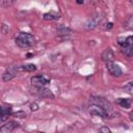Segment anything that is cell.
Here are the masks:
<instances>
[{"instance_id": "obj_3", "label": "cell", "mask_w": 133, "mask_h": 133, "mask_svg": "<svg viewBox=\"0 0 133 133\" xmlns=\"http://www.w3.org/2000/svg\"><path fill=\"white\" fill-rule=\"evenodd\" d=\"M90 103L92 105H96V106H99L101 107L102 109L105 110V112L107 113L108 116H110L112 113H113V109H112V106L111 104L105 99V98H102V97H91L90 98Z\"/></svg>"}, {"instance_id": "obj_16", "label": "cell", "mask_w": 133, "mask_h": 133, "mask_svg": "<svg viewBox=\"0 0 133 133\" xmlns=\"http://www.w3.org/2000/svg\"><path fill=\"white\" fill-rule=\"evenodd\" d=\"M124 90L126 91V92H128V94H132L133 92V84H132V82H128L125 86H124Z\"/></svg>"}, {"instance_id": "obj_15", "label": "cell", "mask_w": 133, "mask_h": 133, "mask_svg": "<svg viewBox=\"0 0 133 133\" xmlns=\"http://www.w3.org/2000/svg\"><path fill=\"white\" fill-rule=\"evenodd\" d=\"M56 31H57V33L59 35H70L72 33V30L70 28L63 26L62 24H60V25H58L56 27Z\"/></svg>"}, {"instance_id": "obj_4", "label": "cell", "mask_w": 133, "mask_h": 133, "mask_svg": "<svg viewBox=\"0 0 133 133\" xmlns=\"http://www.w3.org/2000/svg\"><path fill=\"white\" fill-rule=\"evenodd\" d=\"M30 82L34 87H45L50 83V79L44 75H36L30 79Z\"/></svg>"}, {"instance_id": "obj_8", "label": "cell", "mask_w": 133, "mask_h": 133, "mask_svg": "<svg viewBox=\"0 0 133 133\" xmlns=\"http://www.w3.org/2000/svg\"><path fill=\"white\" fill-rule=\"evenodd\" d=\"M11 114H12L11 107H3V106H0V124L8 121V117L11 116Z\"/></svg>"}, {"instance_id": "obj_17", "label": "cell", "mask_w": 133, "mask_h": 133, "mask_svg": "<svg viewBox=\"0 0 133 133\" xmlns=\"http://www.w3.org/2000/svg\"><path fill=\"white\" fill-rule=\"evenodd\" d=\"M132 24H133V19H132V17H129V19L125 22V28H126V29L131 30V29L133 28Z\"/></svg>"}, {"instance_id": "obj_5", "label": "cell", "mask_w": 133, "mask_h": 133, "mask_svg": "<svg viewBox=\"0 0 133 133\" xmlns=\"http://www.w3.org/2000/svg\"><path fill=\"white\" fill-rule=\"evenodd\" d=\"M18 66V65H17ZM16 65H9L8 68H6L5 72L3 73L2 75V80L4 82H8L10 80H12L16 76H17V73H18V68Z\"/></svg>"}, {"instance_id": "obj_2", "label": "cell", "mask_w": 133, "mask_h": 133, "mask_svg": "<svg viewBox=\"0 0 133 133\" xmlns=\"http://www.w3.org/2000/svg\"><path fill=\"white\" fill-rule=\"evenodd\" d=\"M118 45L122 47L123 53L127 55L128 57L133 56V36L129 35L127 37H118L117 38Z\"/></svg>"}, {"instance_id": "obj_22", "label": "cell", "mask_w": 133, "mask_h": 133, "mask_svg": "<svg viewBox=\"0 0 133 133\" xmlns=\"http://www.w3.org/2000/svg\"><path fill=\"white\" fill-rule=\"evenodd\" d=\"M1 30H2V33H7L8 32V30H9V28H8V26L6 25V24H2V26H1Z\"/></svg>"}, {"instance_id": "obj_23", "label": "cell", "mask_w": 133, "mask_h": 133, "mask_svg": "<svg viewBox=\"0 0 133 133\" xmlns=\"http://www.w3.org/2000/svg\"><path fill=\"white\" fill-rule=\"evenodd\" d=\"M112 27H113V23L109 22V23H107V24H106V28H107V29H111Z\"/></svg>"}, {"instance_id": "obj_6", "label": "cell", "mask_w": 133, "mask_h": 133, "mask_svg": "<svg viewBox=\"0 0 133 133\" xmlns=\"http://www.w3.org/2000/svg\"><path fill=\"white\" fill-rule=\"evenodd\" d=\"M107 70H108L109 74L114 76V77H119L123 74V71H122L121 66L118 64L114 63V62H108L107 63Z\"/></svg>"}, {"instance_id": "obj_25", "label": "cell", "mask_w": 133, "mask_h": 133, "mask_svg": "<svg viewBox=\"0 0 133 133\" xmlns=\"http://www.w3.org/2000/svg\"><path fill=\"white\" fill-rule=\"evenodd\" d=\"M77 3H78V4H83V3H84V1H80V0H78V1H77Z\"/></svg>"}, {"instance_id": "obj_24", "label": "cell", "mask_w": 133, "mask_h": 133, "mask_svg": "<svg viewBox=\"0 0 133 133\" xmlns=\"http://www.w3.org/2000/svg\"><path fill=\"white\" fill-rule=\"evenodd\" d=\"M26 56L29 58V57H32V56H33V54H32V53H27V55H26Z\"/></svg>"}, {"instance_id": "obj_13", "label": "cell", "mask_w": 133, "mask_h": 133, "mask_svg": "<svg viewBox=\"0 0 133 133\" xmlns=\"http://www.w3.org/2000/svg\"><path fill=\"white\" fill-rule=\"evenodd\" d=\"M18 72H33L36 70V65L33 63H25L18 65Z\"/></svg>"}, {"instance_id": "obj_10", "label": "cell", "mask_w": 133, "mask_h": 133, "mask_svg": "<svg viewBox=\"0 0 133 133\" xmlns=\"http://www.w3.org/2000/svg\"><path fill=\"white\" fill-rule=\"evenodd\" d=\"M101 57H102V60L105 61L106 63L113 62V60H114V53H113V51L110 48H107V49H105L103 51Z\"/></svg>"}, {"instance_id": "obj_18", "label": "cell", "mask_w": 133, "mask_h": 133, "mask_svg": "<svg viewBox=\"0 0 133 133\" xmlns=\"http://www.w3.org/2000/svg\"><path fill=\"white\" fill-rule=\"evenodd\" d=\"M96 26H97V23H96L94 20H89V21L85 24V28H87V29H94Z\"/></svg>"}, {"instance_id": "obj_21", "label": "cell", "mask_w": 133, "mask_h": 133, "mask_svg": "<svg viewBox=\"0 0 133 133\" xmlns=\"http://www.w3.org/2000/svg\"><path fill=\"white\" fill-rule=\"evenodd\" d=\"M100 133H112V132L108 127H101L100 128Z\"/></svg>"}, {"instance_id": "obj_11", "label": "cell", "mask_w": 133, "mask_h": 133, "mask_svg": "<svg viewBox=\"0 0 133 133\" xmlns=\"http://www.w3.org/2000/svg\"><path fill=\"white\" fill-rule=\"evenodd\" d=\"M90 114L91 115H96V116H101V117H108V115H107V113L105 112V110L104 109H102L101 107H99V106H96V105H92V107H91V109H90Z\"/></svg>"}, {"instance_id": "obj_14", "label": "cell", "mask_w": 133, "mask_h": 133, "mask_svg": "<svg viewBox=\"0 0 133 133\" xmlns=\"http://www.w3.org/2000/svg\"><path fill=\"white\" fill-rule=\"evenodd\" d=\"M116 103L123 108H130L132 105V99H130V98H117Z\"/></svg>"}, {"instance_id": "obj_12", "label": "cell", "mask_w": 133, "mask_h": 133, "mask_svg": "<svg viewBox=\"0 0 133 133\" xmlns=\"http://www.w3.org/2000/svg\"><path fill=\"white\" fill-rule=\"evenodd\" d=\"M44 20L46 21H55V20H58L60 18V14L58 11H54V10H51L49 12H46L44 14L43 16Z\"/></svg>"}, {"instance_id": "obj_19", "label": "cell", "mask_w": 133, "mask_h": 133, "mask_svg": "<svg viewBox=\"0 0 133 133\" xmlns=\"http://www.w3.org/2000/svg\"><path fill=\"white\" fill-rule=\"evenodd\" d=\"M29 108H30L31 111H37L38 108H39V106H38V104H37L36 102H32V103L29 105Z\"/></svg>"}, {"instance_id": "obj_7", "label": "cell", "mask_w": 133, "mask_h": 133, "mask_svg": "<svg viewBox=\"0 0 133 133\" xmlns=\"http://www.w3.org/2000/svg\"><path fill=\"white\" fill-rule=\"evenodd\" d=\"M19 127V123L16 121H9L0 127V133H11L16 128Z\"/></svg>"}, {"instance_id": "obj_1", "label": "cell", "mask_w": 133, "mask_h": 133, "mask_svg": "<svg viewBox=\"0 0 133 133\" xmlns=\"http://www.w3.org/2000/svg\"><path fill=\"white\" fill-rule=\"evenodd\" d=\"M16 45L21 49H28L35 45V37L28 32H20L15 39Z\"/></svg>"}, {"instance_id": "obj_9", "label": "cell", "mask_w": 133, "mask_h": 133, "mask_svg": "<svg viewBox=\"0 0 133 133\" xmlns=\"http://www.w3.org/2000/svg\"><path fill=\"white\" fill-rule=\"evenodd\" d=\"M38 97H42V98H47V99H54V95L53 92L49 89V88H46V87H36V92H35Z\"/></svg>"}, {"instance_id": "obj_20", "label": "cell", "mask_w": 133, "mask_h": 133, "mask_svg": "<svg viewBox=\"0 0 133 133\" xmlns=\"http://www.w3.org/2000/svg\"><path fill=\"white\" fill-rule=\"evenodd\" d=\"M11 115H15V116H17V117H21V118H24V117H26V113L24 112V111H18V112H12V114Z\"/></svg>"}, {"instance_id": "obj_26", "label": "cell", "mask_w": 133, "mask_h": 133, "mask_svg": "<svg viewBox=\"0 0 133 133\" xmlns=\"http://www.w3.org/2000/svg\"><path fill=\"white\" fill-rule=\"evenodd\" d=\"M36 133H45V132H42V131H37Z\"/></svg>"}]
</instances>
